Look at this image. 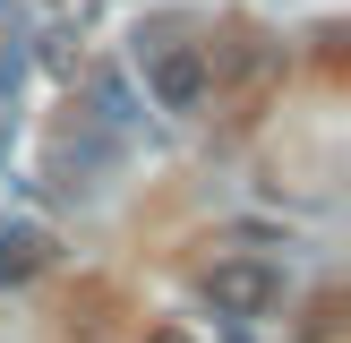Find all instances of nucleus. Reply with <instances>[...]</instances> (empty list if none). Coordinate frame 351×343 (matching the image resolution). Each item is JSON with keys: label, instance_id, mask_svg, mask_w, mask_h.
I'll return each mask as SVG.
<instances>
[{"label": "nucleus", "instance_id": "1", "mask_svg": "<svg viewBox=\"0 0 351 343\" xmlns=\"http://www.w3.org/2000/svg\"><path fill=\"white\" fill-rule=\"evenodd\" d=\"M137 69H146V95L163 103V112H197V103H206V86H215L206 51H197V43H171V34L137 51Z\"/></svg>", "mask_w": 351, "mask_h": 343}, {"label": "nucleus", "instance_id": "3", "mask_svg": "<svg viewBox=\"0 0 351 343\" xmlns=\"http://www.w3.org/2000/svg\"><path fill=\"white\" fill-rule=\"evenodd\" d=\"M51 257H60V249H51V232H43V223H26V215H9V223H0V283H9V292H17V283H34Z\"/></svg>", "mask_w": 351, "mask_h": 343}, {"label": "nucleus", "instance_id": "6", "mask_svg": "<svg viewBox=\"0 0 351 343\" xmlns=\"http://www.w3.org/2000/svg\"><path fill=\"white\" fill-rule=\"evenodd\" d=\"M0 95H17V43L0 51Z\"/></svg>", "mask_w": 351, "mask_h": 343}, {"label": "nucleus", "instance_id": "7", "mask_svg": "<svg viewBox=\"0 0 351 343\" xmlns=\"http://www.w3.org/2000/svg\"><path fill=\"white\" fill-rule=\"evenodd\" d=\"M146 343H197V335H180V326H154V335Z\"/></svg>", "mask_w": 351, "mask_h": 343}, {"label": "nucleus", "instance_id": "4", "mask_svg": "<svg viewBox=\"0 0 351 343\" xmlns=\"http://www.w3.org/2000/svg\"><path fill=\"white\" fill-rule=\"evenodd\" d=\"M300 343H351V318H343V292H317V309L300 318Z\"/></svg>", "mask_w": 351, "mask_h": 343}, {"label": "nucleus", "instance_id": "2", "mask_svg": "<svg viewBox=\"0 0 351 343\" xmlns=\"http://www.w3.org/2000/svg\"><path fill=\"white\" fill-rule=\"evenodd\" d=\"M206 300H215L223 318H266V309L283 300V274H274L266 257H215V266H206Z\"/></svg>", "mask_w": 351, "mask_h": 343}, {"label": "nucleus", "instance_id": "5", "mask_svg": "<svg viewBox=\"0 0 351 343\" xmlns=\"http://www.w3.org/2000/svg\"><path fill=\"white\" fill-rule=\"evenodd\" d=\"M95 112H103V120H137V103H129L120 78H95Z\"/></svg>", "mask_w": 351, "mask_h": 343}]
</instances>
